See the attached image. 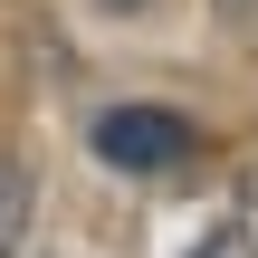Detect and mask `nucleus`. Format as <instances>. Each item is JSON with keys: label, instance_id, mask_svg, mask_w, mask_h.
I'll return each instance as SVG.
<instances>
[{"label": "nucleus", "instance_id": "obj_1", "mask_svg": "<svg viewBox=\"0 0 258 258\" xmlns=\"http://www.w3.org/2000/svg\"><path fill=\"white\" fill-rule=\"evenodd\" d=\"M86 144H96V163H115V172H182V163L201 153V124L172 115V105H105Z\"/></svg>", "mask_w": 258, "mask_h": 258}, {"label": "nucleus", "instance_id": "obj_2", "mask_svg": "<svg viewBox=\"0 0 258 258\" xmlns=\"http://www.w3.org/2000/svg\"><path fill=\"white\" fill-rule=\"evenodd\" d=\"M19 230H29V172L0 153V258L19 249Z\"/></svg>", "mask_w": 258, "mask_h": 258}, {"label": "nucleus", "instance_id": "obj_3", "mask_svg": "<svg viewBox=\"0 0 258 258\" xmlns=\"http://www.w3.org/2000/svg\"><path fill=\"white\" fill-rule=\"evenodd\" d=\"M230 230H239V239H249V249H258V163H249V172H239V201H230Z\"/></svg>", "mask_w": 258, "mask_h": 258}, {"label": "nucleus", "instance_id": "obj_4", "mask_svg": "<svg viewBox=\"0 0 258 258\" xmlns=\"http://www.w3.org/2000/svg\"><path fill=\"white\" fill-rule=\"evenodd\" d=\"M191 258H258V249H249V239H239V230H230V220H220V230H211V239H201V249H191Z\"/></svg>", "mask_w": 258, "mask_h": 258}, {"label": "nucleus", "instance_id": "obj_5", "mask_svg": "<svg viewBox=\"0 0 258 258\" xmlns=\"http://www.w3.org/2000/svg\"><path fill=\"white\" fill-rule=\"evenodd\" d=\"M211 10H220L230 29H258V0H211Z\"/></svg>", "mask_w": 258, "mask_h": 258}]
</instances>
